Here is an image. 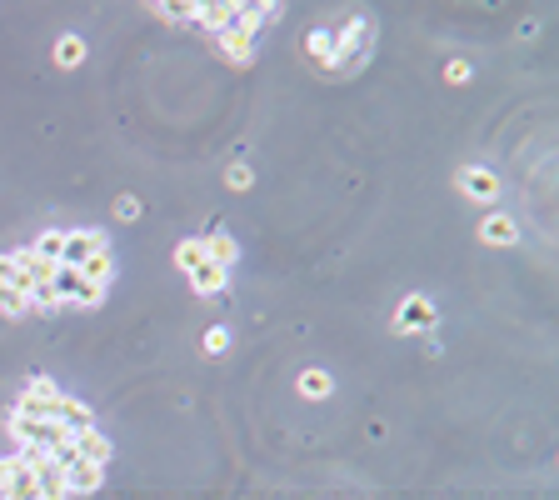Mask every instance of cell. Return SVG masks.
I'll return each mask as SVG.
<instances>
[{"instance_id":"obj_13","label":"cell","mask_w":559,"mask_h":500,"mask_svg":"<svg viewBox=\"0 0 559 500\" xmlns=\"http://www.w3.org/2000/svg\"><path fill=\"white\" fill-rule=\"evenodd\" d=\"M305 55L320 60V70H330V60H334V31H330V25H320V31L305 35Z\"/></svg>"},{"instance_id":"obj_6","label":"cell","mask_w":559,"mask_h":500,"mask_svg":"<svg viewBox=\"0 0 559 500\" xmlns=\"http://www.w3.org/2000/svg\"><path fill=\"white\" fill-rule=\"evenodd\" d=\"M65 486H70V495H96V490L105 486V466L70 460V466H65Z\"/></svg>"},{"instance_id":"obj_21","label":"cell","mask_w":559,"mask_h":500,"mask_svg":"<svg viewBox=\"0 0 559 500\" xmlns=\"http://www.w3.org/2000/svg\"><path fill=\"white\" fill-rule=\"evenodd\" d=\"M225 350H230V330L210 326V330H205V356H225Z\"/></svg>"},{"instance_id":"obj_1","label":"cell","mask_w":559,"mask_h":500,"mask_svg":"<svg viewBox=\"0 0 559 500\" xmlns=\"http://www.w3.org/2000/svg\"><path fill=\"white\" fill-rule=\"evenodd\" d=\"M370 41H375V31H370V15H355L350 25H340V31H334V60H330L334 76H340V70H355L360 60L370 55Z\"/></svg>"},{"instance_id":"obj_12","label":"cell","mask_w":559,"mask_h":500,"mask_svg":"<svg viewBox=\"0 0 559 500\" xmlns=\"http://www.w3.org/2000/svg\"><path fill=\"white\" fill-rule=\"evenodd\" d=\"M225 281H230V271H220V265H210V261H200L190 271V285L200 295H220V291H225Z\"/></svg>"},{"instance_id":"obj_16","label":"cell","mask_w":559,"mask_h":500,"mask_svg":"<svg viewBox=\"0 0 559 500\" xmlns=\"http://www.w3.org/2000/svg\"><path fill=\"white\" fill-rule=\"evenodd\" d=\"M80 275H86V281H96V285H110V275H115V255H110V245L96 250V255L80 265Z\"/></svg>"},{"instance_id":"obj_8","label":"cell","mask_w":559,"mask_h":500,"mask_svg":"<svg viewBox=\"0 0 559 500\" xmlns=\"http://www.w3.org/2000/svg\"><path fill=\"white\" fill-rule=\"evenodd\" d=\"M76 456L90 460V466H110V456H115V446H110L100 431H76Z\"/></svg>"},{"instance_id":"obj_9","label":"cell","mask_w":559,"mask_h":500,"mask_svg":"<svg viewBox=\"0 0 559 500\" xmlns=\"http://www.w3.org/2000/svg\"><path fill=\"white\" fill-rule=\"evenodd\" d=\"M235 21H240V5H195V25H200V31H210V35L230 31Z\"/></svg>"},{"instance_id":"obj_23","label":"cell","mask_w":559,"mask_h":500,"mask_svg":"<svg viewBox=\"0 0 559 500\" xmlns=\"http://www.w3.org/2000/svg\"><path fill=\"white\" fill-rule=\"evenodd\" d=\"M444 76H450L454 86H464V80L474 76V66H470V60H450V66H444Z\"/></svg>"},{"instance_id":"obj_19","label":"cell","mask_w":559,"mask_h":500,"mask_svg":"<svg viewBox=\"0 0 559 500\" xmlns=\"http://www.w3.org/2000/svg\"><path fill=\"white\" fill-rule=\"evenodd\" d=\"M300 395L325 401V395H330V375H325V370H305V375H300Z\"/></svg>"},{"instance_id":"obj_7","label":"cell","mask_w":559,"mask_h":500,"mask_svg":"<svg viewBox=\"0 0 559 500\" xmlns=\"http://www.w3.org/2000/svg\"><path fill=\"white\" fill-rule=\"evenodd\" d=\"M425 326H435V301L430 295H409L395 316V330H425Z\"/></svg>"},{"instance_id":"obj_2","label":"cell","mask_w":559,"mask_h":500,"mask_svg":"<svg viewBox=\"0 0 559 500\" xmlns=\"http://www.w3.org/2000/svg\"><path fill=\"white\" fill-rule=\"evenodd\" d=\"M96 250H105V236L100 230H65V245H60V265H70V271H80V265L96 255Z\"/></svg>"},{"instance_id":"obj_25","label":"cell","mask_w":559,"mask_h":500,"mask_svg":"<svg viewBox=\"0 0 559 500\" xmlns=\"http://www.w3.org/2000/svg\"><path fill=\"white\" fill-rule=\"evenodd\" d=\"M115 216H120V220H135V216H140V200H135V196H120V200H115Z\"/></svg>"},{"instance_id":"obj_4","label":"cell","mask_w":559,"mask_h":500,"mask_svg":"<svg viewBox=\"0 0 559 500\" xmlns=\"http://www.w3.org/2000/svg\"><path fill=\"white\" fill-rule=\"evenodd\" d=\"M215 45L230 55V60H235V66H250V60H255V31H250L245 21H235L230 31H220Z\"/></svg>"},{"instance_id":"obj_14","label":"cell","mask_w":559,"mask_h":500,"mask_svg":"<svg viewBox=\"0 0 559 500\" xmlns=\"http://www.w3.org/2000/svg\"><path fill=\"white\" fill-rule=\"evenodd\" d=\"M0 500H41V486H35V470L21 460V470L11 476V486L0 490Z\"/></svg>"},{"instance_id":"obj_17","label":"cell","mask_w":559,"mask_h":500,"mask_svg":"<svg viewBox=\"0 0 559 500\" xmlns=\"http://www.w3.org/2000/svg\"><path fill=\"white\" fill-rule=\"evenodd\" d=\"M60 245H65V230H41V236H35V255H41L45 265H60Z\"/></svg>"},{"instance_id":"obj_20","label":"cell","mask_w":559,"mask_h":500,"mask_svg":"<svg viewBox=\"0 0 559 500\" xmlns=\"http://www.w3.org/2000/svg\"><path fill=\"white\" fill-rule=\"evenodd\" d=\"M0 316H31V301L11 285H0Z\"/></svg>"},{"instance_id":"obj_5","label":"cell","mask_w":559,"mask_h":500,"mask_svg":"<svg viewBox=\"0 0 559 500\" xmlns=\"http://www.w3.org/2000/svg\"><path fill=\"white\" fill-rule=\"evenodd\" d=\"M50 421L65 425V431H96L90 405L86 401H70V395H55V401H50Z\"/></svg>"},{"instance_id":"obj_24","label":"cell","mask_w":559,"mask_h":500,"mask_svg":"<svg viewBox=\"0 0 559 500\" xmlns=\"http://www.w3.org/2000/svg\"><path fill=\"white\" fill-rule=\"evenodd\" d=\"M21 470V456H0V490L11 486V476Z\"/></svg>"},{"instance_id":"obj_18","label":"cell","mask_w":559,"mask_h":500,"mask_svg":"<svg viewBox=\"0 0 559 500\" xmlns=\"http://www.w3.org/2000/svg\"><path fill=\"white\" fill-rule=\"evenodd\" d=\"M200 261H205V245H200V240H180V245H175V265H180L185 275H190Z\"/></svg>"},{"instance_id":"obj_10","label":"cell","mask_w":559,"mask_h":500,"mask_svg":"<svg viewBox=\"0 0 559 500\" xmlns=\"http://www.w3.org/2000/svg\"><path fill=\"white\" fill-rule=\"evenodd\" d=\"M480 240H484V245H515V240H519V226H515V216H484V226H480Z\"/></svg>"},{"instance_id":"obj_15","label":"cell","mask_w":559,"mask_h":500,"mask_svg":"<svg viewBox=\"0 0 559 500\" xmlns=\"http://www.w3.org/2000/svg\"><path fill=\"white\" fill-rule=\"evenodd\" d=\"M80 60H86V41H80V35H60V41H55V66L76 70Z\"/></svg>"},{"instance_id":"obj_22","label":"cell","mask_w":559,"mask_h":500,"mask_svg":"<svg viewBox=\"0 0 559 500\" xmlns=\"http://www.w3.org/2000/svg\"><path fill=\"white\" fill-rule=\"evenodd\" d=\"M250 181H255V175H250L245 161H235V165L225 171V185H230V190H250Z\"/></svg>"},{"instance_id":"obj_11","label":"cell","mask_w":559,"mask_h":500,"mask_svg":"<svg viewBox=\"0 0 559 500\" xmlns=\"http://www.w3.org/2000/svg\"><path fill=\"white\" fill-rule=\"evenodd\" d=\"M200 245H205V261H210V265H220V271H235V261H240V245H235L230 236H205Z\"/></svg>"},{"instance_id":"obj_3","label":"cell","mask_w":559,"mask_h":500,"mask_svg":"<svg viewBox=\"0 0 559 500\" xmlns=\"http://www.w3.org/2000/svg\"><path fill=\"white\" fill-rule=\"evenodd\" d=\"M454 185H460L470 200H480V206H490V200L499 196V181H495V171H484V165H464L460 175H454Z\"/></svg>"}]
</instances>
